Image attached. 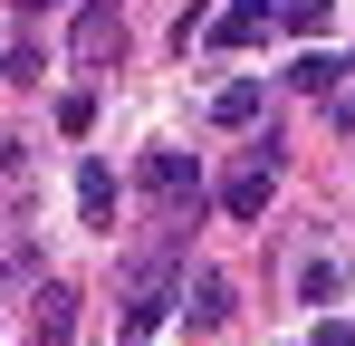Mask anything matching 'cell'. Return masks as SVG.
I'll return each mask as SVG.
<instances>
[{"mask_svg": "<svg viewBox=\"0 0 355 346\" xmlns=\"http://www.w3.org/2000/svg\"><path fill=\"white\" fill-rule=\"evenodd\" d=\"M77 212H87L96 231L116 222V173H106V164H87V173H77Z\"/></svg>", "mask_w": 355, "mask_h": 346, "instance_id": "obj_7", "label": "cell"}, {"mask_svg": "<svg viewBox=\"0 0 355 346\" xmlns=\"http://www.w3.org/2000/svg\"><path fill=\"white\" fill-rule=\"evenodd\" d=\"M58 125H67V135H87V125H96V97H87V87H77V97H58Z\"/></svg>", "mask_w": 355, "mask_h": 346, "instance_id": "obj_12", "label": "cell"}, {"mask_svg": "<svg viewBox=\"0 0 355 346\" xmlns=\"http://www.w3.org/2000/svg\"><path fill=\"white\" fill-rule=\"evenodd\" d=\"M269 192H279V164H269V154H250V164L221 173V212H231V222H259V212H269Z\"/></svg>", "mask_w": 355, "mask_h": 346, "instance_id": "obj_1", "label": "cell"}, {"mask_svg": "<svg viewBox=\"0 0 355 346\" xmlns=\"http://www.w3.org/2000/svg\"><path fill=\"white\" fill-rule=\"evenodd\" d=\"M77 308H87V298H77L67 279H49L39 308H29V346H77Z\"/></svg>", "mask_w": 355, "mask_h": 346, "instance_id": "obj_3", "label": "cell"}, {"mask_svg": "<svg viewBox=\"0 0 355 346\" xmlns=\"http://www.w3.org/2000/svg\"><path fill=\"white\" fill-rule=\"evenodd\" d=\"M19 10H49V0H19Z\"/></svg>", "mask_w": 355, "mask_h": 346, "instance_id": "obj_14", "label": "cell"}, {"mask_svg": "<svg viewBox=\"0 0 355 346\" xmlns=\"http://www.w3.org/2000/svg\"><path fill=\"white\" fill-rule=\"evenodd\" d=\"M182 318H192L202 337H211V327H231V279H221V270H202V279H192V308H182Z\"/></svg>", "mask_w": 355, "mask_h": 346, "instance_id": "obj_6", "label": "cell"}, {"mask_svg": "<svg viewBox=\"0 0 355 346\" xmlns=\"http://www.w3.org/2000/svg\"><path fill=\"white\" fill-rule=\"evenodd\" d=\"M297 298L327 308V298H336V260H307V270H297Z\"/></svg>", "mask_w": 355, "mask_h": 346, "instance_id": "obj_10", "label": "cell"}, {"mask_svg": "<svg viewBox=\"0 0 355 346\" xmlns=\"http://www.w3.org/2000/svg\"><path fill=\"white\" fill-rule=\"evenodd\" d=\"M211 115H221V125H250V115H259V87H221Z\"/></svg>", "mask_w": 355, "mask_h": 346, "instance_id": "obj_11", "label": "cell"}, {"mask_svg": "<svg viewBox=\"0 0 355 346\" xmlns=\"http://www.w3.org/2000/svg\"><path fill=\"white\" fill-rule=\"evenodd\" d=\"M317 346H355V327H336V318H327V327H317Z\"/></svg>", "mask_w": 355, "mask_h": 346, "instance_id": "obj_13", "label": "cell"}, {"mask_svg": "<svg viewBox=\"0 0 355 346\" xmlns=\"http://www.w3.org/2000/svg\"><path fill=\"white\" fill-rule=\"evenodd\" d=\"M317 97H327V115H336V125H355V58H336V67L317 77Z\"/></svg>", "mask_w": 355, "mask_h": 346, "instance_id": "obj_9", "label": "cell"}, {"mask_svg": "<svg viewBox=\"0 0 355 346\" xmlns=\"http://www.w3.org/2000/svg\"><path fill=\"white\" fill-rule=\"evenodd\" d=\"M144 183H154L164 202H182V212H192V183H202V164H192V154H173V145H154V154H144Z\"/></svg>", "mask_w": 355, "mask_h": 346, "instance_id": "obj_4", "label": "cell"}, {"mask_svg": "<svg viewBox=\"0 0 355 346\" xmlns=\"http://www.w3.org/2000/svg\"><path fill=\"white\" fill-rule=\"evenodd\" d=\"M116 49H125V19L96 0V10L77 19V58H87V67H116Z\"/></svg>", "mask_w": 355, "mask_h": 346, "instance_id": "obj_5", "label": "cell"}, {"mask_svg": "<svg viewBox=\"0 0 355 346\" xmlns=\"http://www.w3.org/2000/svg\"><path fill=\"white\" fill-rule=\"evenodd\" d=\"M269 29H279V10H269V0H231V10H211V19H202V39H211V49H259Z\"/></svg>", "mask_w": 355, "mask_h": 346, "instance_id": "obj_2", "label": "cell"}, {"mask_svg": "<svg viewBox=\"0 0 355 346\" xmlns=\"http://www.w3.org/2000/svg\"><path fill=\"white\" fill-rule=\"evenodd\" d=\"M279 10V29H297V39H327V19H336V0H269Z\"/></svg>", "mask_w": 355, "mask_h": 346, "instance_id": "obj_8", "label": "cell"}]
</instances>
